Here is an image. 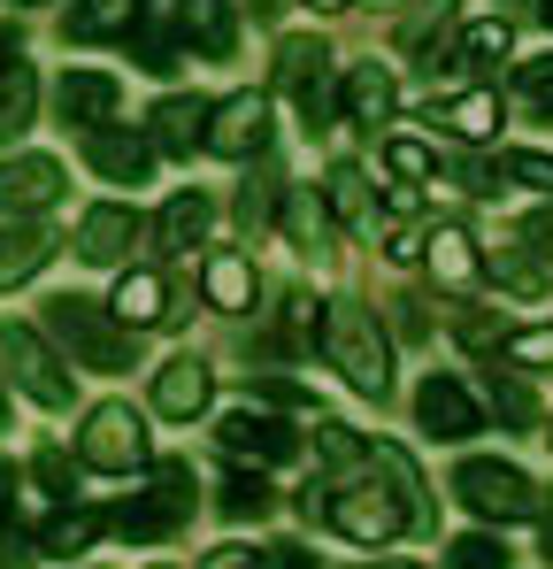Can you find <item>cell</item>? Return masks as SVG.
<instances>
[{
  "mask_svg": "<svg viewBox=\"0 0 553 569\" xmlns=\"http://www.w3.org/2000/svg\"><path fill=\"white\" fill-rule=\"evenodd\" d=\"M362 8H392V0H362Z\"/></svg>",
  "mask_w": 553,
  "mask_h": 569,
  "instance_id": "cell-53",
  "label": "cell"
},
{
  "mask_svg": "<svg viewBox=\"0 0 553 569\" xmlns=\"http://www.w3.org/2000/svg\"><path fill=\"white\" fill-rule=\"evenodd\" d=\"M47 331H54L78 362H92V370H123V362H131V331L115 323V308H100L86 292H54V300H47Z\"/></svg>",
  "mask_w": 553,
  "mask_h": 569,
  "instance_id": "cell-2",
  "label": "cell"
},
{
  "mask_svg": "<svg viewBox=\"0 0 553 569\" xmlns=\"http://www.w3.org/2000/svg\"><path fill=\"white\" fill-rule=\"evenodd\" d=\"M546 555H553V508H546Z\"/></svg>",
  "mask_w": 553,
  "mask_h": 569,
  "instance_id": "cell-49",
  "label": "cell"
},
{
  "mask_svg": "<svg viewBox=\"0 0 553 569\" xmlns=\"http://www.w3.org/2000/svg\"><path fill=\"white\" fill-rule=\"evenodd\" d=\"M439 123L461 131V139H492V131H500V100H492V93H461V100L439 108Z\"/></svg>",
  "mask_w": 553,
  "mask_h": 569,
  "instance_id": "cell-28",
  "label": "cell"
},
{
  "mask_svg": "<svg viewBox=\"0 0 553 569\" xmlns=\"http://www.w3.org/2000/svg\"><path fill=\"white\" fill-rule=\"evenodd\" d=\"M392 100H400V93H392V78H384L376 62H354V70H346V116H354L362 131H384Z\"/></svg>",
  "mask_w": 553,
  "mask_h": 569,
  "instance_id": "cell-22",
  "label": "cell"
},
{
  "mask_svg": "<svg viewBox=\"0 0 553 569\" xmlns=\"http://www.w3.org/2000/svg\"><path fill=\"white\" fill-rule=\"evenodd\" d=\"M47 254H54V231H47V223H16V231H0V292L23 284V278H39Z\"/></svg>",
  "mask_w": 553,
  "mask_h": 569,
  "instance_id": "cell-20",
  "label": "cell"
},
{
  "mask_svg": "<svg viewBox=\"0 0 553 569\" xmlns=\"http://www.w3.org/2000/svg\"><path fill=\"white\" fill-rule=\"evenodd\" d=\"M184 523H192V470H184V462H162L139 500H123V508L108 516V531H123V539H170Z\"/></svg>",
  "mask_w": 553,
  "mask_h": 569,
  "instance_id": "cell-5",
  "label": "cell"
},
{
  "mask_svg": "<svg viewBox=\"0 0 553 569\" xmlns=\"http://www.w3.org/2000/svg\"><path fill=\"white\" fill-rule=\"evenodd\" d=\"M515 86H523V100L553 108V54H546V62H523V78H515Z\"/></svg>",
  "mask_w": 553,
  "mask_h": 569,
  "instance_id": "cell-42",
  "label": "cell"
},
{
  "mask_svg": "<svg viewBox=\"0 0 553 569\" xmlns=\"http://www.w3.org/2000/svg\"><path fill=\"white\" fill-rule=\"evenodd\" d=\"M446 569H507V547L500 539H484V531H469L446 547Z\"/></svg>",
  "mask_w": 553,
  "mask_h": 569,
  "instance_id": "cell-35",
  "label": "cell"
},
{
  "mask_svg": "<svg viewBox=\"0 0 553 569\" xmlns=\"http://www.w3.org/2000/svg\"><path fill=\"white\" fill-rule=\"evenodd\" d=\"M208 223H215V200H208V192H178V200L162 208V223H154V247H162V254H192V247L208 239Z\"/></svg>",
  "mask_w": 553,
  "mask_h": 569,
  "instance_id": "cell-19",
  "label": "cell"
},
{
  "mask_svg": "<svg viewBox=\"0 0 553 569\" xmlns=\"http://www.w3.org/2000/svg\"><path fill=\"white\" fill-rule=\"evenodd\" d=\"M384 162H392V178H431V162H439V154H431L423 139H392V147H384Z\"/></svg>",
  "mask_w": 553,
  "mask_h": 569,
  "instance_id": "cell-38",
  "label": "cell"
},
{
  "mask_svg": "<svg viewBox=\"0 0 553 569\" xmlns=\"http://www.w3.org/2000/svg\"><path fill=\"white\" fill-rule=\"evenodd\" d=\"M270 485H262V477H247V470H231L223 477V516H239V523H262V516H270Z\"/></svg>",
  "mask_w": 553,
  "mask_h": 569,
  "instance_id": "cell-30",
  "label": "cell"
},
{
  "mask_svg": "<svg viewBox=\"0 0 553 569\" xmlns=\"http://www.w3.org/2000/svg\"><path fill=\"white\" fill-rule=\"evenodd\" d=\"M208 569H254V555H239V547H223V555H208Z\"/></svg>",
  "mask_w": 553,
  "mask_h": 569,
  "instance_id": "cell-47",
  "label": "cell"
},
{
  "mask_svg": "<svg viewBox=\"0 0 553 569\" xmlns=\"http://www.w3.org/2000/svg\"><path fill=\"white\" fill-rule=\"evenodd\" d=\"M139 54H147V70H178V39L162 23H147V16H139Z\"/></svg>",
  "mask_w": 553,
  "mask_h": 569,
  "instance_id": "cell-39",
  "label": "cell"
},
{
  "mask_svg": "<svg viewBox=\"0 0 553 569\" xmlns=\"http://www.w3.org/2000/svg\"><path fill=\"white\" fill-rule=\"evenodd\" d=\"M147 131H154V154H192V147H208V100L170 93L154 116H147Z\"/></svg>",
  "mask_w": 553,
  "mask_h": 569,
  "instance_id": "cell-16",
  "label": "cell"
},
{
  "mask_svg": "<svg viewBox=\"0 0 553 569\" xmlns=\"http://www.w3.org/2000/svg\"><path fill=\"white\" fill-rule=\"evenodd\" d=\"M539 16H546V23H553V0H546V8H539Z\"/></svg>",
  "mask_w": 553,
  "mask_h": 569,
  "instance_id": "cell-54",
  "label": "cell"
},
{
  "mask_svg": "<svg viewBox=\"0 0 553 569\" xmlns=\"http://www.w3.org/2000/svg\"><path fill=\"white\" fill-rule=\"evenodd\" d=\"M16 508H23V500H16V470L0 462V523H16Z\"/></svg>",
  "mask_w": 553,
  "mask_h": 569,
  "instance_id": "cell-45",
  "label": "cell"
},
{
  "mask_svg": "<svg viewBox=\"0 0 553 569\" xmlns=\"http://www.w3.org/2000/svg\"><path fill=\"white\" fill-rule=\"evenodd\" d=\"M0 416H8V408H0Z\"/></svg>",
  "mask_w": 553,
  "mask_h": 569,
  "instance_id": "cell-56",
  "label": "cell"
},
{
  "mask_svg": "<svg viewBox=\"0 0 553 569\" xmlns=\"http://www.w3.org/2000/svg\"><path fill=\"white\" fill-rule=\"evenodd\" d=\"M369 569H415V562H369Z\"/></svg>",
  "mask_w": 553,
  "mask_h": 569,
  "instance_id": "cell-50",
  "label": "cell"
},
{
  "mask_svg": "<svg viewBox=\"0 0 553 569\" xmlns=\"http://www.w3.org/2000/svg\"><path fill=\"white\" fill-rule=\"evenodd\" d=\"M247 392H254V400H276V408H315V392L292 385V378H247Z\"/></svg>",
  "mask_w": 553,
  "mask_h": 569,
  "instance_id": "cell-40",
  "label": "cell"
},
{
  "mask_svg": "<svg viewBox=\"0 0 553 569\" xmlns=\"http://www.w3.org/2000/svg\"><path fill=\"white\" fill-rule=\"evenodd\" d=\"M131 247H139V216H131L123 200H100V208L78 216V262L115 270V262H131Z\"/></svg>",
  "mask_w": 553,
  "mask_h": 569,
  "instance_id": "cell-10",
  "label": "cell"
},
{
  "mask_svg": "<svg viewBox=\"0 0 553 569\" xmlns=\"http://www.w3.org/2000/svg\"><path fill=\"white\" fill-rule=\"evenodd\" d=\"M492 178H523V186L553 192V154H500V170H484V186Z\"/></svg>",
  "mask_w": 553,
  "mask_h": 569,
  "instance_id": "cell-36",
  "label": "cell"
},
{
  "mask_svg": "<svg viewBox=\"0 0 553 569\" xmlns=\"http://www.w3.org/2000/svg\"><path fill=\"white\" fill-rule=\"evenodd\" d=\"M178 31H184V47H200L208 62H223V54L239 47V16H231V0H178Z\"/></svg>",
  "mask_w": 553,
  "mask_h": 569,
  "instance_id": "cell-17",
  "label": "cell"
},
{
  "mask_svg": "<svg viewBox=\"0 0 553 569\" xmlns=\"http://www.w3.org/2000/svg\"><path fill=\"white\" fill-rule=\"evenodd\" d=\"M484 270H492V284H500V292H515V300H539V292H546V270H531L523 254H492Z\"/></svg>",
  "mask_w": 553,
  "mask_h": 569,
  "instance_id": "cell-33",
  "label": "cell"
},
{
  "mask_svg": "<svg viewBox=\"0 0 553 569\" xmlns=\"http://www.w3.org/2000/svg\"><path fill=\"white\" fill-rule=\"evenodd\" d=\"M8 8H47V0H8Z\"/></svg>",
  "mask_w": 553,
  "mask_h": 569,
  "instance_id": "cell-52",
  "label": "cell"
},
{
  "mask_svg": "<svg viewBox=\"0 0 553 569\" xmlns=\"http://www.w3.org/2000/svg\"><path fill=\"white\" fill-rule=\"evenodd\" d=\"M31 477L47 485V500H78V462H70L62 447H39V462H31Z\"/></svg>",
  "mask_w": 553,
  "mask_h": 569,
  "instance_id": "cell-34",
  "label": "cell"
},
{
  "mask_svg": "<svg viewBox=\"0 0 553 569\" xmlns=\"http://www.w3.org/2000/svg\"><path fill=\"white\" fill-rule=\"evenodd\" d=\"M284 231H292V247L315 254V262L339 247V231H331V200H315V192H284Z\"/></svg>",
  "mask_w": 553,
  "mask_h": 569,
  "instance_id": "cell-21",
  "label": "cell"
},
{
  "mask_svg": "<svg viewBox=\"0 0 553 569\" xmlns=\"http://www.w3.org/2000/svg\"><path fill=\"white\" fill-rule=\"evenodd\" d=\"M0 362H8V378L23 385L39 408H70V370L47 355V339L31 323H0Z\"/></svg>",
  "mask_w": 553,
  "mask_h": 569,
  "instance_id": "cell-6",
  "label": "cell"
},
{
  "mask_svg": "<svg viewBox=\"0 0 553 569\" xmlns=\"http://www.w3.org/2000/svg\"><path fill=\"white\" fill-rule=\"evenodd\" d=\"M507 47H515V31H507L500 16H484V23H469V31H461V54H469L476 70H484V62H507Z\"/></svg>",
  "mask_w": 553,
  "mask_h": 569,
  "instance_id": "cell-32",
  "label": "cell"
},
{
  "mask_svg": "<svg viewBox=\"0 0 553 569\" xmlns=\"http://www.w3.org/2000/svg\"><path fill=\"white\" fill-rule=\"evenodd\" d=\"M323 200H331L362 239H376V208H369V186H362V170H354V162H339V170H331V192H323Z\"/></svg>",
  "mask_w": 553,
  "mask_h": 569,
  "instance_id": "cell-26",
  "label": "cell"
},
{
  "mask_svg": "<svg viewBox=\"0 0 553 569\" xmlns=\"http://www.w3.org/2000/svg\"><path fill=\"white\" fill-rule=\"evenodd\" d=\"M62 200V162L54 154H8L0 162V216H47Z\"/></svg>",
  "mask_w": 553,
  "mask_h": 569,
  "instance_id": "cell-9",
  "label": "cell"
},
{
  "mask_svg": "<svg viewBox=\"0 0 553 569\" xmlns=\"http://www.w3.org/2000/svg\"><path fill=\"white\" fill-rule=\"evenodd\" d=\"M507 362H531V370H546V362H553V331H523V339H507Z\"/></svg>",
  "mask_w": 553,
  "mask_h": 569,
  "instance_id": "cell-41",
  "label": "cell"
},
{
  "mask_svg": "<svg viewBox=\"0 0 553 569\" xmlns=\"http://www.w3.org/2000/svg\"><path fill=\"white\" fill-rule=\"evenodd\" d=\"M431 270H439V284H469V278H476V262H469V231L446 223V231L431 239Z\"/></svg>",
  "mask_w": 553,
  "mask_h": 569,
  "instance_id": "cell-31",
  "label": "cell"
},
{
  "mask_svg": "<svg viewBox=\"0 0 553 569\" xmlns=\"http://www.w3.org/2000/svg\"><path fill=\"white\" fill-rule=\"evenodd\" d=\"M86 154H92V170H100L108 186H147V178H154V139H147V131L100 123V131L86 139Z\"/></svg>",
  "mask_w": 553,
  "mask_h": 569,
  "instance_id": "cell-12",
  "label": "cell"
},
{
  "mask_svg": "<svg viewBox=\"0 0 553 569\" xmlns=\"http://www.w3.org/2000/svg\"><path fill=\"white\" fill-rule=\"evenodd\" d=\"M323 70H331V47H323L315 31L276 39V86H308V78H323Z\"/></svg>",
  "mask_w": 553,
  "mask_h": 569,
  "instance_id": "cell-24",
  "label": "cell"
},
{
  "mask_svg": "<svg viewBox=\"0 0 553 569\" xmlns=\"http://www.w3.org/2000/svg\"><path fill=\"white\" fill-rule=\"evenodd\" d=\"M100 531H108V523H100L92 508H62V516H54V523L39 531V547H47V555L62 562V555H86V547L100 539Z\"/></svg>",
  "mask_w": 553,
  "mask_h": 569,
  "instance_id": "cell-27",
  "label": "cell"
},
{
  "mask_svg": "<svg viewBox=\"0 0 553 569\" xmlns=\"http://www.w3.org/2000/svg\"><path fill=\"white\" fill-rule=\"evenodd\" d=\"M154 569H178V562H154Z\"/></svg>",
  "mask_w": 553,
  "mask_h": 569,
  "instance_id": "cell-55",
  "label": "cell"
},
{
  "mask_svg": "<svg viewBox=\"0 0 553 569\" xmlns=\"http://www.w3.org/2000/svg\"><path fill=\"white\" fill-rule=\"evenodd\" d=\"M492 408H500L507 423H531V392H523V385H492Z\"/></svg>",
  "mask_w": 553,
  "mask_h": 569,
  "instance_id": "cell-43",
  "label": "cell"
},
{
  "mask_svg": "<svg viewBox=\"0 0 553 569\" xmlns=\"http://www.w3.org/2000/svg\"><path fill=\"white\" fill-rule=\"evenodd\" d=\"M215 439H223L231 462H292V455H300L292 423H276V416H262V408H231V416L215 423Z\"/></svg>",
  "mask_w": 553,
  "mask_h": 569,
  "instance_id": "cell-8",
  "label": "cell"
},
{
  "mask_svg": "<svg viewBox=\"0 0 553 569\" xmlns=\"http://www.w3.org/2000/svg\"><path fill=\"white\" fill-rule=\"evenodd\" d=\"M308 8H346V0H308Z\"/></svg>",
  "mask_w": 553,
  "mask_h": 569,
  "instance_id": "cell-51",
  "label": "cell"
},
{
  "mask_svg": "<svg viewBox=\"0 0 553 569\" xmlns=\"http://www.w3.org/2000/svg\"><path fill=\"white\" fill-rule=\"evenodd\" d=\"M115 100H123V86H115L108 70H62L54 108H62V123H70V131H100V123L115 116Z\"/></svg>",
  "mask_w": 553,
  "mask_h": 569,
  "instance_id": "cell-14",
  "label": "cell"
},
{
  "mask_svg": "<svg viewBox=\"0 0 553 569\" xmlns=\"http://www.w3.org/2000/svg\"><path fill=\"white\" fill-rule=\"evenodd\" d=\"M454 492L476 508V516H492V523H523V516L546 508V492H539L531 477L515 470V462H492V455H469V462L454 470Z\"/></svg>",
  "mask_w": 553,
  "mask_h": 569,
  "instance_id": "cell-3",
  "label": "cell"
},
{
  "mask_svg": "<svg viewBox=\"0 0 553 569\" xmlns=\"http://www.w3.org/2000/svg\"><path fill=\"white\" fill-rule=\"evenodd\" d=\"M139 16H147V0H70L62 31H70L78 47H100V39H131Z\"/></svg>",
  "mask_w": 553,
  "mask_h": 569,
  "instance_id": "cell-15",
  "label": "cell"
},
{
  "mask_svg": "<svg viewBox=\"0 0 553 569\" xmlns=\"http://www.w3.org/2000/svg\"><path fill=\"white\" fill-rule=\"evenodd\" d=\"M415 416H423V431H431V439H476V423H484V408L469 400V385L446 378V370H431V378H423Z\"/></svg>",
  "mask_w": 553,
  "mask_h": 569,
  "instance_id": "cell-11",
  "label": "cell"
},
{
  "mask_svg": "<svg viewBox=\"0 0 553 569\" xmlns=\"http://www.w3.org/2000/svg\"><path fill=\"white\" fill-rule=\"evenodd\" d=\"M276 192H284V186H276L270 170H262V186L239 192V231H262V223H270V216H276Z\"/></svg>",
  "mask_w": 553,
  "mask_h": 569,
  "instance_id": "cell-37",
  "label": "cell"
},
{
  "mask_svg": "<svg viewBox=\"0 0 553 569\" xmlns=\"http://www.w3.org/2000/svg\"><path fill=\"white\" fill-rule=\"evenodd\" d=\"M8 62H16V31H0V70H8Z\"/></svg>",
  "mask_w": 553,
  "mask_h": 569,
  "instance_id": "cell-48",
  "label": "cell"
},
{
  "mask_svg": "<svg viewBox=\"0 0 553 569\" xmlns=\"http://www.w3.org/2000/svg\"><path fill=\"white\" fill-rule=\"evenodd\" d=\"M208 392H215V370H208L200 355H170V362L154 370V408H162L170 423H192V416L208 408Z\"/></svg>",
  "mask_w": 553,
  "mask_h": 569,
  "instance_id": "cell-13",
  "label": "cell"
},
{
  "mask_svg": "<svg viewBox=\"0 0 553 569\" xmlns=\"http://www.w3.org/2000/svg\"><path fill=\"white\" fill-rule=\"evenodd\" d=\"M262 569H308V555H300V547H270V555H262Z\"/></svg>",
  "mask_w": 553,
  "mask_h": 569,
  "instance_id": "cell-46",
  "label": "cell"
},
{
  "mask_svg": "<svg viewBox=\"0 0 553 569\" xmlns=\"http://www.w3.org/2000/svg\"><path fill=\"white\" fill-rule=\"evenodd\" d=\"M454 8H461V0H423V16L408 23V54H423V62H431V54L446 47V31H454Z\"/></svg>",
  "mask_w": 553,
  "mask_h": 569,
  "instance_id": "cell-29",
  "label": "cell"
},
{
  "mask_svg": "<svg viewBox=\"0 0 553 569\" xmlns=\"http://www.w3.org/2000/svg\"><path fill=\"white\" fill-rule=\"evenodd\" d=\"M208 300H215V308H223V316H239V308H254V270H247V262H239V254H215V262H208Z\"/></svg>",
  "mask_w": 553,
  "mask_h": 569,
  "instance_id": "cell-25",
  "label": "cell"
},
{
  "mask_svg": "<svg viewBox=\"0 0 553 569\" xmlns=\"http://www.w3.org/2000/svg\"><path fill=\"white\" fill-rule=\"evenodd\" d=\"M523 247H539L553 262V208H539V216H523Z\"/></svg>",
  "mask_w": 553,
  "mask_h": 569,
  "instance_id": "cell-44",
  "label": "cell"
},
{
  "mask_svg": "<svg viewBox=\"0 0 553 569\" xmlns=\"http://www.w3.org/2000/svg\"><path fill=\"white\" fill-rule=\"evenodd\" d=\"M208 147L231 162H254L270 147V100L262 93H231L223 108H208Z\"/></svg>",
  "mask_w": 553,
  "mask_h": 569,
  "instance_id": "cell-7",
  "label": "cell"
},
{
  "mask_svg": "<svg viewBox=\"0 0 553 569\" xmlns=\"http://www.w3.org/2000/svg\"><path fill=\"white\" fill-rule=\"evenodd\" d=\"M31 108H39V78H31V62L16 54V62L0 70V147L31 131Z\"/></svg>",
  "mask_w": 553,
  "mask_h": 569,
  "instance_id": "cell-23",
  "label": "cell"
},
{
  "mask_svg": "<svg viewBox=\"0 0 553 569\" xmlns=\"http://www.w3.org/2000/svg\"><path fill=\"white\" fill-rule=\"evenodd\" d=\"M323 355H331V370L354 385L362 400L392 392V355H384V331H376V316H369L362 300H331L323 308Z\"/></svg>",
  "mask_w": 553,
  "mask_h": 569,
  "instance_id": "cell-1",
  "label": "cell"
},
{
  "mask_svg": "<svg viewBox=\"0 0 553 569\" xmlns=\"http://www.w3.org/2000/svg\"><path fill=\"white\" fill-rule=\"evenodd\" d=\"M78 462L100 470V477H131L139 462H147V423H139V408H131V400H100V408H86Z\"/></svg>",
  "mask_w": 553,
  "mask_h": 569,
  "instance_id": "cell-4",
  "label": "cell"
},
{
  "mask_svg": "<svg viewBox=\"0 0 553 569\" xmlns=\"http://www.w3.org/2000/svg\"><path fill=\"white\" fill-rule=\"evenodd\" d=\"M115 323H123V331L170 323V284L154 278V270H123V284H115Z\"/></svg>",
  "mask_w": 553,
  "mask_h": 569,
  "instance_id": "cell-18",
  "label": "cell"
}]
</instances>
